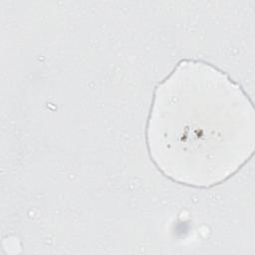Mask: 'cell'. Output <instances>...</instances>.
Returning <instances> with one entry per match:
<instances>
[{
  "label": "cell",
  "mask_w": 255,
  "mask_h": 255,
  "mask_svg": "<svg viewBox=\"0 0 255 255\" xmlns=\"http://www.w3.org/2000/svg\"><path fill=\"white\" fill-rule=\"evenodd\" d=\"M248 98L209 63L182 60L156 86L146 145L156 168L174 182L209 187L248 160Z\"/></svg>",
  "instance_id": "cell-1"
}]
</instances>
